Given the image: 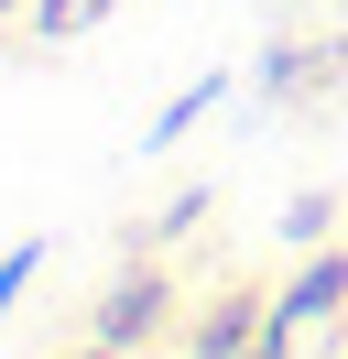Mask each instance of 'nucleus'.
I'll list each match as a JSON object with an SVG mask.
<instances>
[{
    "mask_svg": "<svg viewBox=\"0 0 348 359\" xmlns=\"http://www.w3.org/2000/svg\"><path fill=\"white\" fill-rule=\"evenodd\" d=\"M163 305H174V272H163V262H130L120 283H109L98 305H87V337H109V348L130 359L152 327H163Z\"/></svg>",
    "mask_w": 348,
    "mask_h": 359,
    "instance_id": "obj_1",
    "label": "nucleus"
},
{
    "mask_svg": "<svg viewBox=\"0 0 348 359\" xmlns=\"http://www.w3.org/2000/svg\"><path fill=\"white\" fill-rule=\"evenodd\" d=\"M337 305H348V250H316V262L272 294V327L294 337V327H316V316H337Z\"/></svg>",
    "mask_w": 348,
    "mask_h": 359,
    "instance_id": "obj_2",
    "label": "nucleus"
},
{
    "mask_svg": "<svg viewBox=\"0 0 348 359\" xmlns=\"http://www.w3.org/2000/svg\"><path fill=\"white\" fill-rule=\"evenodd\" d=\"M261 327H272V305H250V294H218V305L185 327V348H196V359H250V348H261Z\"/></svg>",
    "mask_w": 348,
    "mask_h": 359,
    "instance_id": "obj_3",
    "label": "nucleus"
},
{
    "mask_svg": "<svg viewBox=\"0 0 348 359\" xmlns=\"http://www.w3.org/2000/svg\"><path fill=\"white\" fill-rule=\"evenodd\" d=\"M337 55H348V44H294V33H283V44L261 55V98H272V109H283V98H304L326 66H337Z\"/></svg>",
    "mask_w": 348,
    "mask_h": 359,
    "instance_id": "obj_4",
    "label": "nucleus"
},
{
    "mask_svg": "<svg viewBox=\"0 0 348 359\" xmlns=\"http://www.w3.org/2000/svg\"><path fill=\"white\" fill-rule=\"evenodd\" d=\"M326 229H337V185H304V196L283 207V240H294V250H316Z\"/></svg>",
    "mask_w": 348,
    "mask_h": 359,
    "instance_id": "obj_5",
    "label": "nucleus"
},
{
    "mask_svg": "<svg viewBox=\"0 0 348 359\" xmlns=\"http://www.w3.org/2000/svg\"><path fill=\"white\" fill-rule=\"evenodd\" d=\"M218 98H229V76H196V88H185V98H174V109H163V120H152V142H163V153H174V142H185V131H196V120H207V109H218Z\"/></svg>",
    "mask_w": 348,
    "mask_h": 359,
    "instance_id": "obj_6",
    "label": "nucleus"
},
{
    "mask_svg": "<svg viewBox=\"0 0 348 359\" xmlns=\"http://www.w3.org/2000/svg\"><path fill=\"white\" fill-rule=\"evenodd\" d=\"M33 272H44V240H22L11 262H0V327H11V305H22V294H33Z\"/></svg>",
    "mask_w": 348,
    "mask_h": 359,
    "instance_id": "obj_7",
    "label": "nucleus"
},
{
    "mask_svg": "<svg viewBox=\"0 0 348 359\" xmlns=\"http://www.w3.org/2000/svg\"><path fill=\"white\" fill-rule=\"evenodd\" d=\"M87 11H109V0H33V33H44V44H65Z\"/></svg>",
    "mask_w": 348,
    "mask_h": 359,
    "instance_id": "obj_8",
    "label": "nucleus"
},
{
    "mask_svg": "<svg viewBox=\"0 0 348 359\" xmlns=\"http://www.w3.org/2000/svg\"><path fill=\"white\" fill-rule=\"evenodd\" d=\"M207 207H218V196H207V185H174V207H163V218H152V240H185V229H196V218H207Z\"/></svg>",
    "mask_w": 348,
    "mask_h": 359,
    "instance_id": "obj_9",
    "label": "nucleus"
},
{
    "mask_svg": "<svg viewBox=\"0 0 348 359\" xmlns=\"http://www.w3.org/2000/svg\"><path fill=\"white\" fill-rule=\"evenodd\" d=\"M65 359H120V348H109V337H87V348H65Z\"/></svg>",
    "mask_w": 348,
    "mask_h": 359,
    "instance_id": "obj_10",
    "label": "nucleus"
},
{
    "mask_svg": "<svg viewBox=\"0 0 348 359\" xmlns=\"http://www.w3.org/2000/svg\"><path fill=\"white\" fill-rule=\"evenodd\" d=\"M11 11H33V0H0V22H11Z\"/></svg>",
    "mask_w": 348,
    "mask_h": 359,
    "instance_id": "obj_11",
    "label": "nucleus"
}]
</instances>
